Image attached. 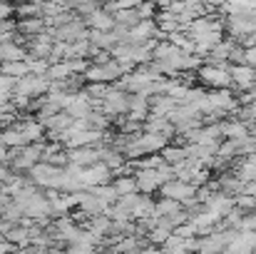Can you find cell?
Instances as JSON below:
<instances>
[{
  "label": "cell",
  "instance_id": "obj_2",
  "mask_svg": "<svg viewBox=\"0 0 256 254\" xmlns=\"http://www.w3.org/2000/svg\"><path fill=\"white\" fill-rule=\"evenodd\" d=\"M229 75H232V83L242 90H252L256 85V70L249 65H232L229 68Z\"/></svg>",
  "mask_w": 256,
  "mask_h": 254
},
{
  "label": "cell",
  "instance_id": "obj_1",
  "mask_svg": "<svg viewBox=\"0 0 256 254\" xmlns=\"http://www.w3.org/2000/svg\"><path fill=\"white\" fill-rule=\"evenodd\" d=\"M199 78H202V83L212 85L214 90H224V87H229L232 83V75H229V70L224 68V65H206V68H202L199 70Z\"/></svg>",
  "mask_w": 256,
  "mask_h": 254
}]
</instances>
